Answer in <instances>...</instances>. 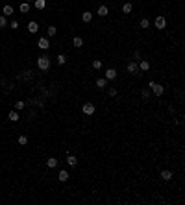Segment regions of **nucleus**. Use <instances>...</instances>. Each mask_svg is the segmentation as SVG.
<instances>
[{"label": "nucleus", "instance_id": "473e14b6", "mask_svg": "<svg viewBox=\"0 0 185 205\" xmlns=\"http://www.w3.org/2000/svg\"><path fill=\"white\" fill-rule=\"evenodd\" d=\"M11 28L17 30V28H19V22H17V21H11Z\"/></svg>", "mask_w": 185, "mask_h": 205}, {"label": "nucleus", "instance_id": "b1692460", "mask_svg": "<svg viewBox=\"0 0 185 205\" xmlns=\"http://www.w3.org/2000/svg\"><path fill=\"white\" fill-rule=\"evenodd\" d=\"M56 59H58V65H65V63H67V57H65V54H59Z\"/></svg>", "mask_w": 185, "mask_h": 205}, {"label": "nucleus", "instance_id": "1a4fd4ad", "mask_svg": "<svg viewBox=\"0 0 185 205\" xmlns=\"http://www.w3.org/2000/svg\"><path fill=\"white\" fill-rule=\"evenodd\" d=\"M104 78H106L107 81H111V79L117 78V70H115V68H107V70H106V76H104Z\"/></svg>", "mask_w": 185, "mask_h": 205}, {"label": "nucleus", "instance_id": "72a5a7b5", "mask_svg": "<svg viewBox=\"0 0 185 205\" xmlns=\"http://www.w3.org/2000/svg\"><path fill=\"white\" fill-rule=\"evenodd\" d=\"M26 2H30V0H26Z\"/></svg>", "mask_w": 185, "mask_h": 205}, {"label": "nucleus", "instance_id": "a211bd4d", "mask_svg": "<svg viewBox=\"0 0 185 205\" xmlns=\"http://www.w3.org/2000/svg\"><path fill=\"white\" fill-rule=\"evenodd\" d=\"M58 164H59V163H58V159H56V157H50L48 161H46V166H48V168H56Z\"/></svg>", "mask_w": 185, "mask_h": 205}, {"label": "nucleus", "instance_id": "9b49d317", "mask_svg": "<svg viewBox=\"0 0 185 205\" xmlns=\"http://www.w3.org/2000/svg\"><path fill=\"white\" fill-rule=\"evenodd\" d=\"M33 8L41 11V9L46 8V0H33Z\"/></svg>", "mask_w": 185, "mask_h": 205}, {"label": "nucleus", "instance_id": "2eb2a0df", "mask_svg": "<svg viewBox=\"0 0 185 205\" xmlns=\"http://www.w3.org/2000/svg\"><path fill=\"white\" fill-rule=\"evenodd\" d=\"M82 21H83V22H91V21H93V13H91V11H83V13H82Z\"/></svg>", "mask_w": 185, "mask_h": 205}, {"label": "nucleus", "instance_id": "5701e85b", "mask_svg": "<svg viewBox=\"0 0 185 205\" xmlns=\"http://www.w3.org/2000/svg\"><path fill=\"white\" fill-rule=\"evenodd\" d=\"M19 9H21V13H28V11H30V4H28V2H22Z\"/></svg>", "mask_w": 185, "mask_h": 205}, {"label": "nucleus", "instance_id": "6e6552de", "mask_svg": "<svg viewBox=\"0 0 185 205\" xmlns=\"http://www.w3.org/2000/svg\"><path fill=\"white\" fill-rule=\"evenodd\" d=\"M37 46L41 48V50H48V46H50L48 39H46V37H41V39H39V41H37Z\"/></svg>", "mask_w": 185, "mask_h": 205}, {"label": "nucleus", "instance_id": "20e7f679", "mask_svg": "<svg viewBox=\"0 0 185 205\" xmlns=\"http://www.w3.org/2000/svg\"><path fill=\"white\" fill-rule=\"evenodd\" d=\"M154 24H156L157 30H163L165 26H167V21H165V17H161V15H157L156 21H154Z\"/></svg>", "mask_w": 185, "mask_h": 205}, {"label": "nucleus", "instance_id": "2f4dec72", "mask_svg": "<svg viewBox=\"0 0 185 205\" xmlns=\"http://www.w3.org/2000/svg\"><path fill=\"white\" fill-rule=\"evenodd\" d=\"M133 57H135V59H141V52H139V50H135V52H133Z\"/></svg>", "mask_w": 185, "mask_h": 205}, {"label": "nucleus", "instance_id": "39448f33", "mask_svg": "<svg viewBox=\"0 0 185 205\" xmlns=\"http://www.w3.org/2000/svg\"><path fill=\"white\" fill-rule=\"evenodd\" d=\"M126 70H128L130 74H137V72H139V65H137L135 61H130L128 67H126Z\"/></svg>", "mask_w": 185, "mask_h": 205}, {"label": "nucleus", "instance_id": "4468645a", "mask_svg": "<svg viewBox=\"0 0 185 205\" xmlns=\"http://www.w3.org/2000/svg\"><path fill=\"white\" fill-rule=\"evenodd\" d=\"M8 118H9V120H11V122H17V120H19V118H21V117H19L17 109H13V111H9V115H8Z\"/></svg>", "mask_w": 185, "mask_h": 205}, {"label": "nucleus", "instance_id": "7ed1b4c3", "mask_svg": "<svg viewBox=\"0 0 185 205\" xmlns=\"http://www.w3.org/2000/svg\"><path fill=\"white\" fill-rule=\"evenodd\" d=\"M82 111H83V115H87V117H93L94 115V104H83Z\"/></svg>", "mask_w": 185, "mask_h": 205}, {"label": "nucleus", "instance_id": "c756f323", "mask_svg": "<svg viewBox=\"0 0 185 205\" xmlns=\"http://www.w3.org/2000/svg\"><path fill=\"white\" fill-rule=\"evenodd\" d=\"M141 98H143V100H148V98H150V91H148V89H144V91L141 92Z\"/></svg>", "mask_w": 185, "mask_h": 205}, {"label": "nucleus", "instance_id": "c85d7f7f", "mask_svg": "<svg viewBox=\"0 0 185 205\" xmlns=\"http://www.w3.org/2000/svg\"><path fill=\"white\" fill-rule=\"evenodd\" d=\"M19 144H22V146H24V144H28V137H26V135H21V137H19Z\"/></svg>", "mask_w": 185, "mask_h": 205}, {"label": "nucleus", "instance_id": "4be33fe9", "mask_svg": "<svg viewBox=\"0 0 185 205\" xmlns=\"http://www.w3.org/2000/svg\"><path fill=\"white\" fill-rule=\"evenodd\" d=\"M2 11H4V17H6V15H13V6H9V4H6Z\"/></svg>", "mask_w": 185, "mask_h": 205}, {"label": "nucleus", "instance_id": "393cba45", "mask_svg": "<svg viewBox=\"0 0 185 205\" xmlns=\"http://www.w3.org/2000/svg\"><path fill=\"white\" fill-rule=\"evenodd\" d=\"M24 107H26V104H24V102H21V100H19V102H15V109H17V111H22Z\"/></svg>", "mask_w": 185, "mask_h": 205}, {"label": "nucleus", "instance_id": "9d476101", "mask_svg": "<svg viewBox=\"0 0 185 205\" xmlns=\"http://www.w3.org/2000/svg\"><path fill=\"white\" fill-rule=\"evenodd\" d=\"M137 65H139V70H143V72L150 70V63L146 61V59H141V63H137Z\"/></svg>", "mask_w": 185, "mask_h": 205}, {"label": "nucleus", "instance_id": "412c9836", "mask_svg": "<svg viewBox=\"0 0 185 205\" xmlns=\"http://www.w3.org/2000/svg\"><path fill=\"white\" fill-rule=\"evenodd\" d=\"M132 9H133V6H132V2H126V4H124V6H122V11L124 13H132Z\"/></svg>", "mask_w": 185, "mask_h": 205}, {"label": "nucleus", "instance_id": "bb28decb", "mask_svg": "<svg viewBox=\"0 0 185 205\" xmlns=\"http://www.w3.org/2000/svg\"><path fill=\"white\" fill-rule=\"evenodd\" d=\"M8 26V19L4 15H0V28H6Z\"/></svg>", "mask_w": 185, "mask_h": 205}, {"label": "nucleus", "instance_id": "7c9ffc66", "mask_svg": "<svg viewBox=\"0 0 185 205\" xmlns=\"http://www.w3.org/2000/svg\"><path fill=\"white\" fill-rule=\"evenodd\" d=\"M107 94H109V96H117V89H115V87L107 89Z\"/></svg>", "mask_w": 185, "mask_h": 205}, {"label": "nucleus", "instance_id": "0eeeda50", "mask_svg": "<svg viewBox=\"0 0 185 205\" xmlns=\"http://www.w3.org/2000/svg\"><path fill=\"white\" fill-rule=\"evenodd\" d=\"M26 30L30 33H37L39 32V24L35 22V21H32V22H28V26H26Z\"/></svg>", "mask_w": 185, "mask_h": 205}, {"label": "nucleus", "instance_id": "dca6fc26", "mask_svg": "<svg viewBox=\"0 0 185 205\" xmlns=\"http://www.w3.org/2000/svg\"><path fill=\"white\" fill-rule=\"evenodd\" d=\"M72 46L82 48V46H83V39H82V37H74V39H72Z\"/></svg>", "mask_w": 185, "mask_h": 205}, {"label": "nucleus", "instance_id": "f257e3e1", "mask_svg": "<svg viewBox=\"0 0 185 205\" xmlns=\"http://www.w3.org/2000/svg\"><path fill=\"white\" fill-rule=\"evenodd\" d=\"M148 87L152 89V92L156 94V96H163V92H165V87H163L161 83H156L154 79H150V81H148Z\"/></svg>", "mask_w": 185, "mask_h": 205}, {"label": "nucleus", "instance_id": "a878e982", "mask_svg": "<svg viewBox=\"0 0 185 205\" xmlns=\"http://www.w3.org/2000/svg\"><path fill=\"white\" fill-rule=\"evenodd\" d=\"M139 24H141L143 30H146V28L150 26V21H148V19H141V22H139Z\"/></svg>", "mask_w": 185, "mask_h": 205}, {"label": "nucleus", "instance_id": "f8f14e48", "mask_svg": "<svg viewBox=\"0 0 185 205\" xmlns=\"http://www.w3.org/2000/svg\"><path fill=\"white\" fill-rule=\"evenodd\" d=\"M69 177H71V176H69V172H67V170H61V172H59V176H58V179H59L61 183L69 181Z\"/></svg>", "mask_w": 185, "mask_h": 205}, {"label": "nucleus", "instance_id": "aec40b11", "mask_svg": "<svg viewBox=\"0 0 185 205\" xmlns=\"http://www.w3.org/2000/svg\"><path fill=\"white\" fill-rule=\"evenodd\" d=\"M56 33H58L56 26H48V28H46V35H48V37H54V35H56Z\"/></svg>", "mask_w": 185, "mask_h": 205}, {"label": "nucleus", "instance_id": "f03ea898", "mask_svg": "<svg viewBox=\"0 0 185 205\" xmlns=\"http://www.w3.org/2000/svg\"><path fill=\"white\" fill-rule=\"evenodd\" d=\"M37 67L41 68L43 72H46L48 68H50V57L48 56H41V57L37 59Z\"/></svg>", "mask_w": 185, "mask_h": 205}, {"label": "nucleus", "instance_id": "6ab92c4d", "mask_svg": "<svg viewBox=\"0 0 185 205\" xmlns=\"http://www.w3.org/2000/svg\"><path fill=\"white\" fill-rule=\"evenodd\" d=\"M67 164H69V166H76V164H78V159L74 157V155H67Z\"/></svg>", "mask_w": 185, "mask_h": 205}, {"label": "nucleus", "instance_id": "cd10ccee", "mask_svg": "<svg viewBox=\"0 0 185 205\" xmlns=\"http://www.w3.org/2000/svg\"><path fill=\"white\" fill-rule=\"evenodd\" d=\"M93 68H96V70H98V68H102V61H100V59H94V61H93Z\"/></svg>", "mask_w": 185, "mask_h": 205}, {"label": "nucleus", "instance_id": "423d86ee", "mask_svg": "<svg viewBox=\"0 0 185 205\" xmlns=\"http://www.w3.org/2000/svg\"><path fill=\"white\" fill-rule=\"evenodd\" d=\"M159 177H161L163 181H170V179H172V172H170V170H161V172H159Z\"/></svg>", "mask_w": 185, "mask_h": 205}, {"label": "nucleus", "instance_id": "ddd939ff", "mask_svg": "<svg viewBox=\"0 0 185 205\" xmlns=\"http://www.w3.org/2000/svg\"><path fill=\"white\" fill-rule=\"evenodd\" d=\"M107 13H109L107 6H98V9H96V15H100V17H106Z\"/></svg>", "mask_w": 185, "mask_h": 205}, {"label": "nucleus", "instance_id": "f3484780", "mask_svg": "<svg viewBox=\"0 0 185 205\" xmlns=\"http://www.w3.org/2000/svg\"><path fill=\"white\" fill-rule=\"evenodd\" d=\"M94 83H96V87H98V89H104V87L107 85V79H106V78H98Z\"/></svg>", "mask_w": 185, "mask_h": 205}]
</instances>
